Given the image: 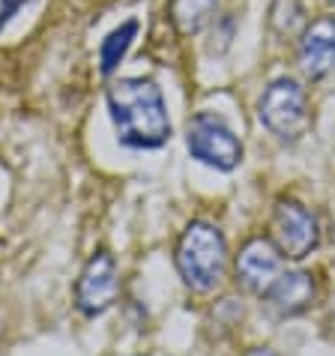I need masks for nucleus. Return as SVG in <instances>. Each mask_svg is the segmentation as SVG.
Here are the masks:
<instances>
[{
    "instance_id": "obj_1",
    "label": "nucleus",
    "mask_w": 335,
    "mask_h": 356,
    "mask_svg": "<svg viewBox=\"0 0 335 356\" xmlns=\"http://www.w3.org/2000/svg\"><path fill=\"white\" fill-rule=\"evenodd\" d=\"M108 111H111L117 138L129 150H156L171 138V120L159 84L150 78H120L108 87Z\"/></svg>"
},
{
    "instance_id": "obj_2",
    "label": "nucleus",
    "mask_w": 335,
    "mask_h": 356,
    "mask_svg": "<svg viewBox=\"0 0 335 356\" xmlns=\"http://www.w3.org/2000/svg\"><path fill=\"white\" fill-rule=\"evenodd\" d=\"M177 273L195 293H210L222 284L228 270V243L210 222H192L177 243Z\"/></svg>"
},
{
    "instance_id": "obj_3",
    "label": "nucleus",
    "mask_w": 335,
    "mask_h": 356,
    "mask_svg": "<svg viewBox=\"0 0 335 356\" xmlns=\"http://www.w3.org/2000/svg\"><path fill=\"white\" fill-rule=\"evenodd\" d=\"M258 120L279 141H300L311 126L305 87L291 75H281L275 81H270V87L258 99Z\"/></svg>"
},
{
    "instance_id": "obj_4",
    "label": "nucleus",
    "mask_w": 335,
    "mask_h": 356,
    "mask_svg": "<svg viewBox=\"0 0 335 356\" xmlns=\"http://www.w3.org/2000/svg\"><path fill=\"white\" fill-rule=\"evenodd\" d=\"M186 147L192 159H198L215 171H234L243 162V144L234 135V129L213 111L195 114L186 126Z\"/></svg>"
},
{
    "instance_id": "obj_5",
    "label": "nucleus",
    "mask_w": 335,
    "mask_h": 356,
    "mask_svg": "<svg viewBox=\"0 0 335 356\" xmlns=\"http://www.w3.org/2000/svg\"><path fill=\"white\" fill-rule=\"evenodd\" d=\"M270 231H272V243L279 245V252L291 261L309 258L320 243V227H318L314 213L309 207H302L300 201H291V197H281L275 204Z\"/></svg>"
},
{
    "instance_id": "obj_6",
    "label": "nucleus",
    "mask_w": 335,
    "mask_h": 356,
    "mask_svg": "<svg viewBox=\"0 0 335 356\" xmlns=\"http://www.w3.org/2000/svg\"><path fill=\"white\" fill-rule=\"evenodd\" d=\"M117 293H120V275H117L114 254L96 252L93 258L84 264L81 275H78V284H75L78 312L87 314V318L105 314L117 302Z\"/></svg>"
},
{
    "instance_id": "obj_7",
    "label": "nucleus",
    "mask_w": 335,
    "mask_h": 356,
    "mask_svg": "<svg viewBox=\"0 0 335 356\" xmlns=\"http://www.w3.org/2000/svg\"><path fill=\"white\" fill-rule=\"evenodd\" d=\"M236 282L252 293H267L281 275V252L267 236H254L236 254Z\"/></svg>"
},
{
    "instance_id": "obj_8",
    "label": "nucleus",
    "mask_w": 335,
    "mask_h": 356,
    "mask_svg": "<svg viewBox=\"0 0 335 356\" xmlns=\"http://www.w3.org/2000/svg\"><path fill=\"white\" fill-rule=\"evenodd\" d=\"M300 69L305 78L320 81L335 69V15H320L300 36Z\"/></svg>"
},
{
    "instance_id": "obj_9",
    "label": "nucleus",
    "mask_w": 335,
    "mask_h": 356,
    "mask_svg": "<svg viewBox=\"0 0 335 356\" xmlns=\"http://www.w3.org/2000/svg\"><path fill=\"white\" fill-rule=\"evenodd\" d=\"M263 296L270 300L275 314L293 318V314H302L305 309H311V302L318 300V282H314V275L305 273V270L281 273Z\"/></svg>"
},
{
    "instance_id": "obj_10",
    "label": "nucleus",
    "mask_w": 335,
    "mask_h": 356,
    "mask_svg": "<svg viewBox=\"0 0 335 356\" xmlns=\"http://www.w3.org/2000/svg\"><path fill=\"white\" fill-rule=\"evenodd\" d=\"M215 9H219V0H171L168 13H171L177 33L192 36V33H201L213 22Z\"/></svg>"
},
{
    "instance_id": "obj_11",
    "label": "nucleus",
    "mask_w": 335,
    "mask_h": 356,
    "mask_svg": "<svg viewBox=\"0 0 335 356\" xmlns=\"http://www.w3.org/2000/svg\"><path fill=\"white\" fill-rule=\"evenodd\" d=\"M135 36H138V22L129 18V22L114 27V31L102 39V45H99V69H102V75H111L114 69L123 63V57L129 54Z\"/></svg>"
},
{
    "instance_id": "obj_12",
    "label": "nucleus",
    "mask_w": 335,
    "mask_h": 356,
    "mask_svg": "<svg viewBox=\"0 0 335 356\" xmlns=\"http://www.w3.org/2000/svg\"><path fill=\"white\" fill-rule=\"evenodd\" d=\"M27 3H31V0H0V31H6L9 22H13Z\"/></svg>"
},
{
    "instance_id": "obj_13",
    "label": "nucleus",
    "mask_w": 335,
    "mask_h": 356,
    "mask_svg": "<svg viewBox=\"0 0 335 356\" xmlns=\"http://www.w3.org/2000/svg\"><path fill=\"white\" fill-rule=\"evenodd\" d=\"M245 356H275V353H272L270 348H254V350H249Z\"/></svg>"
},
{
    "instance_id": "obj_14",
    "label": "nucleus",
    "mask_w": 335,
    "mask_h": 356,
    "mask_svg": "<svg viewBox=\"0 0 335 356\" xmlns=\"http://www.w3.org/2000/svg\"><path fill=\"white\" fill-rule=\"evenodd\" d=\"M327 3H329V6H335V0H327Z\"/></svg>"
},
{
    "instance_id": "obj_15",
    "label": "nucleus",
    "mask_w": 335,
    "mask_h": 356,
    "mask_svg": "<svg viewBox=\"0 0 335 356\" xmlns=\"http://www.w3.org/2000/svg\"><path fill=\"white\" fill-rule=\"evenodd\" d=\"M0 249H3V245H0Z\"/></svg>"
}]
</instances>
